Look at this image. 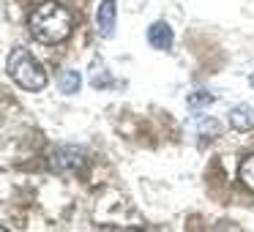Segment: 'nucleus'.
Instances as JSON below:
<instances>
[{"instance_id": "nucleus-1", "label": "nucleus", "mask_w": 254, "mask_h": 232, "mask_svg": "<svg viewBox=\"0 0 254 232\" xmlns=\"http://www.w3.org/2000/svg\"><path fill=\"white\" fill-rule=\"evenodd\" d=\"M28 28L41 44H61L71 36V28H74V19L68 14L66 6L61 3H41V6L33 8L28 19Z\"/></svg>"}, {"instance_id": "nucleus-2", "label": "nucleus", "mask_w": 254, "mask_h": 232, "mask_svg": "<svg viewBox=\"0 0 254 232\" xmlns=\"http://www.w3.org/2000/svg\"><path fill=\"white\" fill-rule=\"evenodd\" d=\"M8 77L25 90H41L47 85V71L33 55H30L25 47H17V50L8 55Z\"/></svg>"}, {"instance_id": "nucleus-3", "label": "nucleus", "mask_w": 254, "mask_h": 232, "mask_svg": "<svg viewBox=\"0 0 254 232\" xmlns=\"http://www.w3.org/2000/svg\"><path fill=\"white\" fill-rule=\"evenodd\" d=\"M52 172L58 175H74L85 167V150L74 148V145H58L50 150V159H47Z\"/></svg>"}, {"instance_id": "nucleus-4", "label": "nucleus", "mask_w": 254, "mask_h": 232, "mask_svg": "<svg viewBox=\"0 0 254 232\" xmlns=\"http://www.w3.org/2000/svg\"><path fill=\"white\" fill-rule=\"evenodd\" d=\"M115 22H118L115 0H101L99 11H96V30H99L101 39H112L115 36Z\"/></svg>"}, {"instance_id": "nucleus-5", "label": "nucleus", "mask_w": 254, "mask_h": 232, "mask_svg": "<svg viewBox=\"0 0 254 232\" xmlns=\"http://www.w3.org/2000/svg\"><path fill=\"white\" fill-rule=\"evenodd\" d=\"M172 28L167 22H153L148 28V41H150V47L153 50H159V52H167L172 47Z\"/></svg>"}, {"instance_id": "nucleus-6", "label": "nucleus", "mask_w": 254, "mask_h": 232, "mask_svg": "<svg viewBox=\"0 0 254 232\" xmlns=\"http://www.w3.org/2000/svg\"><path fill=\"white\" fill-rule=\"evenodd\" d=\"M230 126L235 131H252L254 128V107L252 104H235L230 110Z\"/></svg>"}, {"instance_id": "nucleus-7", "label": "nucleus", "mask_w": 254, "mask_h": 232, "mask_svg": "<svg viewBox=\"0 0 254 232\" xmlns=\"http://www.w3.org/2000/svg\"><path fill=\"white\" fill-rule=\"evenodd\" d=\"M79 85H82V77H79V71H74V68H68V71H63L61 77H58V88L66 96L79 93Z\"/></svg>"}, {"instance_id": "nucleus-8", "label": "nucleus", "mask_w": 254, "mask_h": 232, "mask_svg": "<svg viewBox=\"0 0 254 232\" xmlns=\"http://www.w3.org/2000/svg\"><path fill=\"white\" fill-rule=\"evenodd\" d=\"M213 101H216V96L210 93V90H194V93L186 96V104L191 112H202L205 107H210Z\"/></svg>"}, {"instance_id": "nucleus-9", "label": "nucleus", "mask_w": 254, "mask_h": 232, "mask_svg": "<svg viewBox=\"0 0 254 232\" xmlns=\"http://www.w3.org/2000/svg\"><path fill=\"white\" fill-rule=\"evenodd\" d=\"M238 177H241V183L249 188V191H254V156H246V159L241 161V167H238Z\"/></svg>"}, {"instance_id": "nucleus-10", "label": "nucleus", "mask_w": 254, "mask_h": 232, "mask_svg": "<svg viewBox=\"0 0 254 232\" xmlns=\"http://www.w3.org/2000/svg\"><path fill=\"white\" fill-rule=\"evenodd\" d=\"M197 128H199V134H202V137H210V139L221 134V126H219V120H216V117H199Z\"/></svg>"}, {"instance_id": "nucleus-11", "label": "nucleus", "mask_w": 254, "mask_h": 232, "mask_svg": "<svg viewBox=\"0 0 254 232\" xmlns=\"http://www.w3.org/2000/svg\"><path fill=\"white\" fill-rule=\"evenodd\" d=\"M90 85H93V88H112V85H115V79H112L110 71L101 66V68H96V71H93V77H90Z\"/></svg>"}, {"instance_id": "nucleus-12", "label": "nucleus", "mask_w": 254, "mask_h": 232, "mask_svg": "<svg viewBox=\"0 0 254 232\" xmlns=\"http://www.w3.org/2000/svg\"><path fill=\"white\" fill-rule=\"evenodd\" d=\"M249 85H252V88H254V71H252V77H249Z\"/></svg>"}]
</instances>
